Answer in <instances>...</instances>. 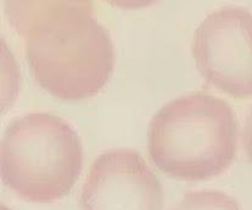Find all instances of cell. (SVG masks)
<instances>
[{
	"mask_svg": "<svg viewBox=\"0 0 252 210\" xmlns=\"http://www.w3.org/2000/svg\"><path fill=\"white\" fill-rule=\"evenodd\" d=\"M9 21L25 40L32 76L58 99L94 96L115 67L111 37L89 1H7Z\"/></svg>",
	"mask_w": 252,
	"mask_h": 210,
	"instance_id": "1",
	"label": "cell"
},
{
	"mask_svg": "<svg viewBox=\"0 0 252 210\" xmlns=\"http://www.w3.org/2000/svg\"><path fill=\"white\" fill-rule=\"evenodd\" d=\"M238 148V122L227 101L196 91L162 106L148 130L150 159L167 175L207 180L230 165Z\"/></svg>",
	"mask_w": 252,
	"mask_h": 210,
	"instance_id": "2",
	"label": "cell"
},
{
	"mask_svg": "<svg viewBox=\"0 0 252 210\" xmlns=\"http://www.w3.org/2000/svg\"><path fill=\"white\" fill-rule=\"evenodd\" d=\"M83 148L63 118L32 112L9 123L1 139L2 180L26 201L53 202L78 179Z\"/></svg>",
	"mask_w": 252,
	"mask_h": 210,
	"instance_id": "3",
	"label": "cell"
},
{
	"mask_svg": "<svg viewBox=\"0 0 252 210\" xmlns=\"http://www.w3.org/2000/svg\"><path fill=\"white\" fill-rule=\"evenodd\" d=\"M191 51L200 73L236 100L252 96V12L223 6L195 29Z\"/></svg>",
	"mask_w": 252,
	"mask_h": 210,
	"instance_id": "4",
	"label": "cell"
},
{
	"mask_svg": "<svg viewBox=\"0 0 252 210\" xmlns=\"http://www.w3.org/2000/svg\"><path fill=\"white\" fill-rule=\"evenodd\" d=\"M163 192L145 158L130 148L101 153L82 187V210H161Z\"/></svg>",
	"mask_w": 252,
	"mask_h": 210,
	"instance_id": "5",
	"label": "cell"
},
{
	"mask_svg": "<svg viewBox=\"0 0 252 210\" xmlns=\"http://www.w3.org/2000/svg\"><path fill=\"white\" fill-rule=\"evenodd\" d=\"M173 210H241L227 193L212 189L189 192Z\"/></svg>",
	"mask_w": 252,
	"mask_h": 210,
	"instance_id": "6",
	"label": "cell"
},
{
	"mask_svg": "<svg viewBox=\"0 0 252 210\" xmlns=\"http://www.w3.org/2000/svg\"><path fill=\"white\" fill-rule=\"evenodd\" d=\"M243 140L246 155H248L249 159H250L252 163V108L250 113H249L248 118H246L245 127H244Z\"/></svg>",
	"mask_w": 252,
	"mask_h": 210,
	"instance_id": "7",
	"label": "cell"
}]
</instances>
